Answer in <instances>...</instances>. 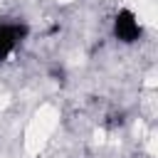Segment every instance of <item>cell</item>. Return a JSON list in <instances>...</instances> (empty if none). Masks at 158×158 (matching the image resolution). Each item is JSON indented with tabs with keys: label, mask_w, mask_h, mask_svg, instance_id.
Masks as SVG:
<instances>
[{
	"label": "cell",
	"mask_w": 158,
	"mask_h": 158,
	"mask_svg": "<svg viewBox=\"0 0 158 158\" xmlns=\"http://www.w3.org/2000/svg\"><path fill=\"white\" fill-rule=\"evenodd\" d=\"M25 35H27V25H20V22L0 25V62L25 40Z\"/></svg>",
	"instance_id": "cell-2"
},
{
	"label": "cell",
	"mask_w": 158,
	"mask_h": 158,
	"mask_svg": "<svg viewBox=\"0 0 158 158\" xmlns=\"http://www.w3.org/2000/svg\"><path fill=\"white\" fill-rule=\"evenodd\" d=\"M114 35L121 42H136L141 37V25L136 20V15L131 10H121L114 20Z\"/></svg>",
	"instance_id": "cell-1"
},
{
	"label": "cell",
	"mask_w": 158,
	"mask_h": 158,
	"mask_svg": "<svg viewBox=\"0 0 158 158\" xmlns=\"http://www.w3.org/2000/svg\"><path fill=\"white\" fill-rule=\"evenodd\" d=\"M121 123H123V114H121V111L109 114V121H106V126H109V128H116V126H121Z\"/></svg>",
	"instance_id": "cell-3"
},
{
	"label": "cell",
	"mask_w": 158,
	"mask_h": 158,
	"mask_svg": "<svg viewBox=\"0 0 158 158\" xmlns=\"http://www.w3.org/2000/svg\"><path fill=\"white\" fill-rule=\"evenodd\" d=\"M49 74H52L57 81H62V79H64V69H62V67H52V69H49Z\"/></svg>",
	"instance_id": "cell-4"
}]
</instances>
